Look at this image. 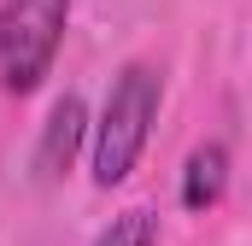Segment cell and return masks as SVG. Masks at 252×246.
Wrapping results in <instances>:
<instances>
[{"label":"cell","mask_w":252,"mask_h":246,"mask_svg":"<svg viewBox=\"0 0 252 246\" xmlns=\"http://www.w3.org/2000/svg\"><path fill=\"white\" fill-rule=\"evenodd\" d=\"M70 24V0H0V88L30 94L53 70Z\"/></svg>","instance_id":"2"},{"label":"cell","mask_w":252,"mask_h":246,"mask_svg":"<svg viewBox=\"0 0 252 246\" xmlns=\"http://www.w3.org/2000/svg\"><path fill=\"white\" fill-rule=\"evenodd\" d=\"M82 129H88L82 100L64 94L59 106H53V118H47V129H41V147H35V176H41V182H53V176L70 170V158H76V147H82Z\"/></svg>","instance_id":"3"},{"label":"cell","mask_w":252,"mask_h":246,"mask_svg":"<svg viewBox=\"0 0 252 246\" xmlns=\"http://www.w3.org/2000/svg\"><path fill=\"white\" fill-rule=\"evenodd\" d=\"M153 118H158V70L124 64L112 76L106 112H100V129H94V182L100 187L129 182V170H135V158L153 135Z\"/></svg>","instance_id":"1"},{"label":"cell","mask_w":252,"mask_h":246,"mask_svg":"<svg viewBox=\"0 0 252 246\" xmlns=\"http://www.w3.org/2000/svg\"><path fill=\"white\" fill-rule=\"evenodd\" d=\"M94 246H158V217L135 205V211H124V217H112V229H106Z\"/></svg>","instance_id":"5"},{"label":"cell","mask_w":252,"mask_h":246,"mask_svg":"<svg viewBox=\"0 0 252 246\" xmlns=\"http://www.w3.org/2000/svg\"><path fill=\"white\" fill-rule=\"evenodd\" d=\"M223 187H229V153H223L217 141L193 147L188 170H182V205H188V211H211V205L223 199Z\"/></svg>","instance_id":"4"}]
</instances>
